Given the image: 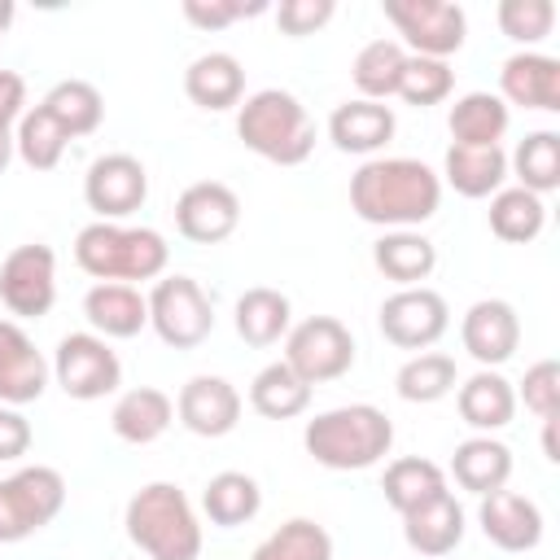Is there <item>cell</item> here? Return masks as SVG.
<instances>
[{"mask_svg": "<svg viewBox=\"0 0 560 560\" xmlns=\"http://www.w3.org/2000/svg\"><path fill=\"white\" fill-rule=\"evenodd\" d=\"M442 206V175L420 158H372L350 175V210L385 232L420 228Z\"/></svg>", "mask_w": 560, "mask_h": 560, "instance_id": "obj_1", "label": "cell"}, {"mask_svg": "<svg viewBox=\"0 0 560 560\" xmlns=\"http://www.w3.org/2000/svg\"><path fill=\"white\" fill-rule=\"evenodd\" d=\"M302 446L315 464H324L332 472H363L389 455L394 420L372 402L332 407V411H319L315 420H306Z\"/></svg>", "mask_w": 560, "mask_h": 560, "instance_id": "obj_2", "label": "cell"}, {"mask_svg": "<svg viewBox=\"0 0 560 560\" xmlns=\"http://www.w3.org/2000/svg\"><path fill=\"white\" fill-rule=\"evenodd\" d=\"M74 262L96 284H136L158 280L171 262V245L153 228H122V223H88L74 236Z\"/></svg>", "mask_w": 560, "mask_h": 560, "instance_id": "obj_3", "label": "cell"}, {"mask_svg": "<svg viewBox=\"0 0 560 560\" xmlns=\"http://www.w3.org/2000/svg\"><path fill=\"white\" fill-rule=\"evenodd\" d=\"M127 538L149 560H197L201 556V525L188 494L175 481H149L127 499Z\"/></svg>", "mask_w": 560, "mask_h": 560, "instance_id": "obj_4", "label": "cell"}, {"mask_svg": "<svg viewBox=\"0 0 560 560\" xmlns=\"http://www.w3.org/2000/svg\"><path fill=\"white\" fill-rule=\"evenodd\" d=\"M236 136L249 153L276 162V166H302L315 149V122L306 105L284 88H262L241 101L236 109Z\"/></svg>", "mask_w": 560, "mask_h": 560, "instance_id": "obj_5", "label": "cell"}, {"mask_svg": "<svg viewBox=\"0 0 560 560\" xmlns=\"http://www.w3.org/2000/svg\"><path fill=\"white\" fill-rule=\"evenodd\" d=\"M66 503V477L48 464L18 468L13 477H0V542H22L52 525V516Z\"/></svg>", "mask_w": 560, "mask_h": 560, "instance_id": "obj_6", "label": "cell"}, {"mask_svg": "<svg viewBox=\"0 0 560 560\" xmlns=\"http://www.w3.org/2000/svg\"><path fill=\"white\" fill-rule=\"evenodd\" d=\"M144 302H149V328L171 350H197L214 332V306L192 276H158Z\"/></svg>", "mask_w": 560, "mask_h": 560, "instance_id": "obj_7", "label": "cell"}, {"mask_svg": "<svg viewBox=\"0 0 560 560\" xmlns=\"http://www.w3.org/2000/svg\"><path fill=\"white\" fill-rule=\"evenodd\" d=\"M381 13L402 35V44L411 48V57H438V61H446L468 39V18L451 0H381Z\"/></svg>", "mask_w": 560, "mask_h": 560, "instance_id": "obj_8", "label": "cell"}, {"mask_svg": "<svg viewBox=\"0 0 560 560\" xmlns=\"http://www.w3.org/2000/svg\"><path fill=\"white\" fill-rule=\"evenodd\" d=\"M284 363L306 381L324 385L354 368V337L332 315H311L284 332Z\"/></svg>", "mask_w": 560, "mask_h": 560, "instance_id": "obj_9", "label": "cell"}, {"mask_svg": "<svg viewBox=\"0 0 560 560\" xmlns=\"http://www.w3.org/2000/svg\"><path fill=\"white\" fill-rule=\"evenodd\" d=\"M52 376L66 389V398L96 402L122 385V363L96 332H66L52 354Z\"/></svg>", "mask_w": 560, "mask_h": 560, "instance_id": "obj_10", "label": "cell"}, {"mask_svg": "<svg viewBox=\"0 0 560 560\" xmlns=\"http://www.w3.org/2000/svg\"><path fill=\"white\" fill-rule=\"evenodd\" d=\"M0 302L18 319H39L57 302V254L39 241L18 245L0 262Z\"/></svg>", "mask_w": 560, "mask_h": 560, "instance_id": "obj_11", "label": "cell"}, {"mask_svg": "<svg viewBox=\"0 0 560 560\" xmlns=\"http://www.w3.org/2000/svg\"><path fill=\"white\" fill-rule=\"evenodd\" d=\"M381 337L398 350H429L442 341V332L451 328V306L438 289L416 284V289H398L381 302Z\"/></svg>", "mask_w": 560, "mask_h": 560, "instance_id": "obj_12", "label": "cell"}, {"mask_svg": "<svg viewBox=\"0 0 560 560\" xmlns=\"http://www.w3.org/2000/svg\"><path fill=\"white\" fill-rule=\"evenodd\" d=\"M149 197V171L131 153H101L83 175V201L101 223H118L136 214Z\"/></svg>", "mask_w": 560, "mask_h": 560, "instance_id": "obj_13", "label": "cell"}, {"mask_svg": "<svg viewBox=\"0 0 560 560\" xmlns=\"http://www.w3.org/2000/svg\"><path fill=\"white\" fill-rule=\"evenodd\" d=\"M241 223V197L219 179H197L175 201V228L192 245H219Z\"/></svg>", "mask_w": 560, "mask_h": 560, "instance_id": "obj_14", "label": "cell"}, {"mask_svg": "<svg viewBox=\"0 0 560 560\" xmlns=\"http://www.w3.org/2000/svg\"><path fill=\"white\" fill-rule=\"evenodd\" d=\"M459 341H464V350H468L481 368L508 363V359L516 354V346H521V319H516L512 302H503V298H481V302H472V306L464 311V319H459Z\"/></svg>", "mask_w": 560, "mask_h": 560, "instance_id": "obj_15", "label": "cell"}, {"mask_svg": "<svg viewBox=\"0 0 560 560\" xmlns=\"http://www.w3.org/2000/svg\"><path fill=\"white\" fill-rule=\"evenodd\" d=\"M175 416L197 438H228L241 424V394L223 376H192L175 398Z\"/></svg>", "mask_w": 560, "mask_h": 560, "instance_id": "obj_16", "label": "cell"}, {"mask_svg": "<svg viewBox=\"0 0 560 560\" xmlns=\"http://www.w3.org/2000/svg\"><path fill=\"white\" fill-rule=\"evenodd\" d=\"M48 359L35 350L18 319H0V402L26 407L48 389Z\"/></svg>", "mask_w": 560, "mask_h": 560, "instance_id": "obj_17", "label": "cell"}, {"mask_svg": "<svg viewBox=\"0 0 560 560\" xmlns=\"http://www.w3.org/2000/svg\"><path fill=\"white\" fill-rule=\"evenodd\" d=\"M477 525L499 551H534L542 542V508L508 486L494 494H481Z\"/></svg>", "mask_w": 560, "mask_h": 560, "instance_id": "obj_18", "label": "cell"}, {"mask_svg": "<svg viewBox=\"0 0 560 560\" xmlns=\"http://www.w3.org/2000/svg\"><path fill=\"white\" fill-rule=\"evenodd\" d=\"M499 101L521 109H560V61L547 52H512L499 70Z\"/></svg>", "mask_w": 560, "mask_h": 560, "instance_id": "obj_19", "label": "cell"}, {"mask_svg": "<svg viewBox=\"0 0 560 560\" xmlns=\"http://www.w3.org/2000/svg\"><path fill=\"white\" fill-rule=\"evenodd\" d=\"M402 538L416 556H451L464 542V508L455 503V494H438L411 512H402Z\"/></svg>", "mask_w": 560, "mask_h": 560, "instance_id": "obj_20", "label": "cell"}, {"mask_svg": "<svg viewBox=\"0 0 560 560\" xmlns=\"http://www.w3.org/2000/svg\"><path fill=\"white\" fill-rule=\"evenodd\" d=\"M394 109L381 105V101H346L328 114V140L341 149V153H376L394 140Z\"/></svg>", "mask_w": 560, "mask_h": 560, "instance_id": "obj_21", "label": "cell"}, {"mask_svg": "<svg viewBox=\"0 0 560 560\" xmlns=\"http://www.w3.org/2000/svg\"><path fill=\"white\" fill-rule=\"evenodd\" d=\"M83 315L96 337L127 341L149 324V302L136 284H92L83 298Z\"/></svg>", "mask_w": 560, "mask_h": 560, "instance_id": "obj_22", "label": "cell"}, {"mask_svg": "<svg viewBox=\"0 0 560 560\" xmlns=\"http://www.w3.org/2000/svg\"><path fill=\"white\" fill-rule=\"evenodd\" d=\"M455 407H459V420L477 433H494L503 424H512L516 416V389L503 372L494 368H481L472 372L459 389H455Z\"/></svg>", "mask_w": 560, "mask_h": 560, "instance_id": "obj_23", "label": "cell"}, {"mask_svg": "<svg viewBox=\"0 0 560 560\" xmlns=\"http://www.w3.org/2000/svg\"><path fill=\"white\" fill-rule=\"evenodd\" d=\"M184 92L197 109L223 114L232 105L245 101V70L232 52H201L188 70H184Z\"/></svg>", "mask_w": 560, "mask_h": 560, "instance_id": "obj_24", "label": "cell"}, {"mask_svg": "<svg viewBox=\"0 0 560 560\" xmlns=\"http://www.w3.org/2000/svg\"><path fill=\"white\" fill-rule=\"evenodd\" d=\"M451 477H455V486L459 490H468V494H494V490H503L508 486V477H512V451L499 442V438H490V433H477V438H464L459 446H455V455H451Z\"/></svg>", "mask_w": 560, "mask_h": 560, "instance_id": "obj_25", "label": "cell"}, {"mask_svg": "<svg viewBox=\"0 0 560 560\" xmlns=\"http://www.w3.org/2000/svg\"><path fill=\"white\" fill-rule=\"evenodd\" d=\"M171 420H175V402H171L162 389H153V385H136V389L118 394V402H114V411H109L114 438H122V442H131V446L158 442V438L171 429Z\"/></svg>", "mask_w": 560, "mask_h": 560, "instance_id": "obj_26", "label": "cell"}, {"mask_svg": "<svg viewBox=\"0 0 560 560\" xmlns=\"http://www.w3.org/2000/svg\"><path fill=\"white\" fill-rule=\"evenodd\" d=\"M372 262L385 280H394L398 289H416L420 280L433 276L438 267V245L416 232V228H402V232H385L376 245H372Z\"/></svg>", "mask_w": 560, "mask_h": 560, "instance_id": "obj_27", "label": "cell"}, {"mask_svg": "<svg viewBox=\"0 0 560 560\" xmlns=\"http://www.w3.org/2000/svg\"><path fill=\"white\" fill-rule=\"evenodd\" d=\"M508 122H512V109L494 96V92H464L451 114H446V127H451V144H468V149H490L508 136Z\"/></svg>", "mask_w": 560, "mask_h": 560, "instance_id": "obj_28", "label": "cell"}, {"mask_svg": "<svg viewBox=\"0 0 560 560\" xmlns=\"http://www.w3.org/2000/svg\"><path fill=\"white\" fill-rule=\"evenodd\" d=\"M442 175L446 184L459 192V197H494L508 179V153L499 144L490 149H468V144H451L446 158H442Z\"/></svg>", "mask_w": 560, "mask_h": 560, "instance_id": "obj_29", "label": "cell"}, {"mask_svg": "<svg viewBox=\"0 0 560 560\" xmlns=\"http://www.w3.org/2000/svg\"><path fill=\"white\" fill-rule=\"evenodd\" d=\"M293 328V306L280 289H267V284H254L236 298V337L245 346H276L284 332Z\"/></svg>", "mask_w": 560, "mask_h": 560, "instance_id": "obj_30", "label": "cell"}, {"mask_svg": "<svg viewBox=\"0 0 560 560\" xmlns=\"http://www.w3.org/2000/svg\"><path fill=\"white\" fill-rule=\"evenodd\" d=\"M201 512L210 516V525L219 529H236V525H249L258 512H262V490L249 472H214L201 490Z\"/></svg>", "mask_w": 560, "mask_h": 560, "instance_id": "obj_31", "label": "cell"}, {"mask_svg": "<svg viewBox=\"0 0 560 560\" xmlns=\"http://www.w3.org/2000/svg\"><path fill=\"white\" fill-rule=\"evenodd\" d=\"M249 407L262 416V420H293L311 407V385L280 359V363H267L254 381H249Z\"/></svg>", "mask_w": 560, "mask_h": 560, "instance_id": "obj_32", "label": "cell"}, {"mask_svg": "<svg viewBox=\"0 0 560 560\" xmlns=\"http://www.w3.org/2000/svg\"><path fill=\"white\" fill-rule=\"evenodd\" d=\"M39 105L52 114V122H57L70 140L92 136V131L101 127V118H105V96H101L88 79H61V83H52Z\"/></svg>", "mask_w": 560, "mask_h": 560, "instance_id": "obj_33", "label": "cell"}, {"mask_svg": "<svg viewBox=\"0 0 560 560\" xmlns=\"http://www.w3.org/2000/svg\"><path fill=\"white\" fill-rule=\"evenodd\" d=\"M381 490H385V503L402 516V512H411V508H420V503L446 494V472H442L433 459L402 455V459H394V464L385 468Z\"/></svg>", "mask_w": 560, "mask_h": 560, "instance_id": "obj_34", "label": "cell"}, {"mask_svg": "<svg viewBox=\"0 0 560 560\" xmlns=\"http://www.w3.org/2000/svg\"><path fill=\"white\" fill-rule=\"evenodd\" d=\"M402 66H407V48L398 39H372V44H363L354 52V61H350V79L359 88V101H389L398 92Z\"/></svg>", "mask_w": 560, "mask_h": 560, "instance_id": "obj_35", "label": "cell"}, {"mask_svg": "<svg viewBox=\"0 0 560 560\" xmlns=\"http://www.w3.org/2000/svg\"><path fill=\"white\" fill-rule=\"evenodd\" d=\"M547 228V206L542 197L525 192V188H499L490 197V232L508 245H529L538 241V232Z\"/></svg>", "mask_w": 560, "mask_h": 560, "instance_id": "obj_36", "label": "cell"}, {"mask_svg": "<svg viewBox=\"0 0 560 560\" xmlns=\"http://www.w3.org/2000/svg\"><path fill=\"white\" fill-rule=\"evenodd\" d=\"M508 171L521 179L516 188L542 197V192H556L560 188V136L556 131H529L516 153L508 158Z\"/></svg>", "mask_w": 560, "mask_h": 560, "instance_id": "obj_37", "label": "cell"}, {"mask_svg": "<svg viewBox=\"0 0 560 560\" xmlns=\"http://www.w3.org/2000/svg\"><path fill=\"white\" fill-rule=\"evenodd\" d=\"M249 560H332V534L311 516H293L271 529Z\"/></svg>", "mask_w": 560, "mask_h": 560, "instance_id": "obj_38", "label": "cell"}, {"mask_svg": "<svg viewBox=\"0 0 560 560\" xmlns=\"http://www.w3.org/2000/svg\"><path fill=\"white\" fill-rule=\"evenodd\" d=\"M455 385H459L455 359H451V354H438V350L411 354V359L398 368V376H394V389H398L402 402H438V398H446Z\"/></svg>", "mask_w": 560, "mask_h": 560, "instance_id": "obj_39", "label": "cell"}, {"mask_svg": "<svg viewBox=\"0 0 560 560\" xmlns=\"http://www.w3.org/2000/svg\"><path fill=\"white\" fill-rule=\"evenodd\" d=\"M66 144H70V136L52 122V114H48L44 105L26 109V114L18 118V127H13V149H18V158H22L31 171H52V166L66 158Z\"/></svg>", "mask_w": 560, "mask_h": 560, "instance_id": "obj_40", "label": "cell"}, {"mask_svg": "<svg viewBox=\"0 0 560 560\" xmlns=\"http://www.w3.org/2000/svg\"><path fill=\"white\" fill-rule=\"evenodd\" d=\"M455 88V70L438 57H411L407 52V66H402V79H398V92L407 105L416 109H429V105H442Z\"/></svg>", "mask_w": 560, "mask_h": 560, "instance_id": "obj_41", "label": "cell"}, {"mask_svg": "<svg viewBox=\"0 0 560 560\" xmlns=\"http://www.w3.org/2000/svg\"><path fill=\"white\" fill-rule=\"evenodd\" d=\"M494 18L512 44H525V52H534V44H542L556 26V4L551 0H499Z\"/></svg>", "mask_w": 560, "mask_h": 560, "instance_id": "obj_42", "label": "cell"}, {"mask_svg": "<svg viewBox=\"0 0 560 560\" xmlns=\"http://www.w3.org/2000/svg\"><path fill=\"white\" fill-rule=\"evenodd\" d=\"M521 398H525V407H529L538 420L560 416V363H556V359H538V363L525 372V381H521Z\"/></svg>", "mask_w": 560, "mask_h": 560, "instance_id": "obj_43", "label": "cell"}, {"mask_svg": "<svg viewBox=\"0 0 560 560\" xmlns=\"http://www.w3.org/2000/svg\"><path fill=\"white\" fill-rule=\"evenodd\" d=\"M258 13H267L262 0H254V4H245V0H184V18L197 31H223V26H232L241 18H258Z\"/></svg>", "mask_w": 560, "mask_h": 560, "instance_id": "obj_44", "label": "cell"}, {"mask_svg": "<svg viewBox=\"0 0 560 560\" xmlns=\"http://www.w3.org/2000/svg\"><path fill=\"white\" fill-rule=\"evenodd\" d=\"M332 13H337L332 0H280L276 26H280L289 39H302V35H315L319 26H328Z\"/></svg>", "mask_w": 560, "mask_h": 560, "instance_id": "obj_45", "label": "cell"}, {"mask_svg": "<svg viewBox=\"0 0 560 560\" xmlns=\"http://www.w3.org/2000/svg\"><path fill=\"white\" fill-rule=\"evenodd\" d=\"M31 451V420L18 407L0 402V464H13Z\"/></svg>", "mask_w": 560, "mask_h": 560, "instance_id": "obj_46", "label": "cell"}, {"mask_svg": "<svg viewBox=\"0 0 560 560\" xmlns=\"http://www.w3.org/2000/svg\"><path fill=\"white\" fill-rule=\"evenodd\" d=\"M26 114V79L18 70H0V127H13Z\"/></svg>", "mask_w": 560, "mask_h": 560, "instance_id": "obj_47", "label": "cell"}, {"mask_svg": "<svg viewBox=\"0 0 560 560\" xmlns=\"http://www.w3.org/2000/svg\"><path fill=\"white\" fill-rule=\"evenodd\" d=\"M556 420H560V416H551V420H542V455H547L551 464L560 459V451H556Z\"/></svg>", "mask_w": 560, "mask_h": 560, "instance_id": "obj_48", "label": "cell"}, {"mask_svg": "<svg viewBox=\"0 0 560 560\" xmlns=\"http://www.w3.org/2000/svg\"><path fill=\"white\" fill-rule=\"evenodd\" d=\"M13 153H18V149H13V127H0V175H4V166L13 162Z\"/></svg>", "mask_w": 560, "mask_h": 560, "instance_id": "obj_49", "label": "cell"}, {"mask_svg": "<svg viewBox=\"0 0 560 560\" xmlns=\"http://www.w3.org/2000/svg\"><path fill=\"white\" fill-rule=\"evenodd\" d=\"M13 18H18V9H13V0H0V35L13 26Z\"/></svg>", "mask_w": 560, "mask_h": 560, "instance_id": "obj_50", "label": "cell"}]
</instances>
